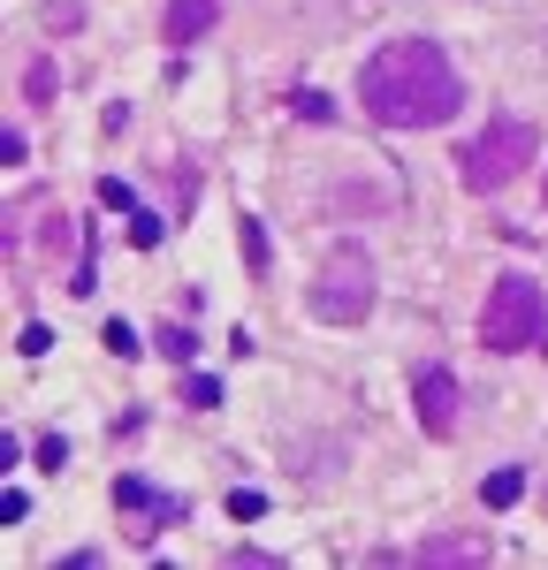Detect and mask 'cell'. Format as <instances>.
<instances>
[{
  "instance_id": "1",
  "label": "cell",
  "mask_w": 548,
  "mask_h": 570,
  "mask_svg": "<svg viewBox=\"0 0 548 570\" xmlns=\"http://www.w3.org/2000/svg\"><path fill=\"white\" fill-rule=\"evenodd\" d=\"M359 99L381 130H442L464 107V77L434 39H389L365 53Z\"/></svg>"
},
{
  "instance_id": "2",
  "label": "cell",
  "mask_w": 548,
  "mask_h": 570,
  "mask_svg": "<svg viewBox=\"0 0 548 570\" xmlns=\"http://www.w3.org/2000/svg\"><path fill=\"white\" fill-rule=\"evenodd\" d=\"M480 343L496 357H518L548 343V289L534 274H502L496 289H488V305H480Z\"/></svg>"
},
{
  "instance_id": "3",
  "label": "cell",
  "mask_w": 548,
  "mask_h": 570,
  "mask_svg": "<svg viewBox=\"0 0 548 570\" xmlns=\"http://www.w3.org/2000/svg\"><path fill=\"white\" fill-rule=\"evenodd\" d=\"M305 305H313V320H327V327H359L365 312H373V252L351 244V236L327 244V259H320Z\"/></svg>"
},
{
  "instance_id": "4",
  "label": "cell",
  "mask_w": 548,
  "mask_h": 570,
  "mask_svg": "<svg viewBox=\"0 0 548 570\" xmlns=\"http://www.w3.org/2000/svg\"><path fill=\"white\" fill-rule=\"evenodd\" d=\"M541 153V137H534V122H518V115H496L488 130L472 137L464 153H457V168H464V190H480V198H496V190H510V183L526 176V160Z\"/></svg>"
},
{
  "instance_id": "5",
  "label": "cell",
  "mask_w": 548,
  "mask_h": 570,
  "mask_svg": "<svg viewBox=\"0 0 548 570\" xmlns=\"http://www.w3.org/2000/svg\"><path fill=\"white\" fill-rule=\"evenodd\" d=\"M115 502H123V518H137V540H153V532L190 518L183 494H160V487H145V480H115Z\"/></svg>"
},
{
  "instance_id": "6",
  "label": "cell",
  "mask_w": 548,
  "mask_h": 570,
  "mask_svg": "<svg viewBox=\"0 0 548 570\" xmlns=\"http://www.w3.org/2000/svg\"><path fill=\"white\" fill-rule=\"evenodd\" d=\"M411 403H419V426H427L434 441L457 434V373L450 365H427V373L411 381Z\"/></svg>"
},
{
  "instance_id": "7",
  "label": "cell",
  "mask_w": 548,
  "mask_h": 570,
  "mask_svg": "<svg viewBox=\"0 0 548 570\" xmlns=\"http://www.w3.org/2000/svg\"><path fill=\"white\" fill-rule=\"evenodd\" d=\"M214 16H222V0H168V23H160V39L168 46H190L214 31Z\"/></svg>"
},
{
  "instance_id": "8",
  "label": "cell",
  "mask_w": 548,
  "mask_h": 570,
  "mask_svg": "<svg viewBox=\"0 0 548 570\" xmlns=\"http://www.w3.org/2000/svg\"><path fill=\"white\" fill-rule=\"evenodd\" d=\"M411 563H488V540H427L411 548Z\"/></svg>"
},
{
  "instance_id": "9",
  "label": "cell",
  "mask_w": 548,
  "mask_h": 570,
  "mask_svg": "<svg viewBox=\"0 0 548 570\" xmlns=\"http://www.w3.org/2000/svg\"><path fill=\"white\" fill-rule=\"evenodd\" d=\"M518 494H526V472H518V464H502V472L480 480V502H488V510H510Z\"/></svg>"
},
{
  "instance_id": "10",
  "label": "cell",
  "mask_w": 548,
  "mask_h": 570,
  "mask_svg": "<svg viewBox=\"0 0 548 570\" xmlns=\"http://www.w3.org/2000/svg\"><path fill=\"white\" fill-rule=\"evenodd\" d=\"M153 351H160V357H176V365H190V357H198V335H190L183 320H168V327L153 335Z\"/></svg>"
},
{
  "instance_id": "11",
  "label": "cell",
  "mask_w": 548,
  "mask_h": 570,
  "mask_svg": "<svg viewBox=\"0 0 548 570\" xmlns=\"http://www.w3.org/2000/svg\"><path fill=\"white\" fill-rule=\"evenodd\" d=\"M123 214H130V244H137V252H153V244H160V220L145 214L137 198H130V206H123Z\"/></svg>"
},
{
  "instance_id": "12",
  "label": "cell",
  "mask_w": 548,
  "mask_h": 570,
  "mask_svg": "<svg viewBox=\"0 0 548 570\" xmlns=\"http://www.w3.org/2000/svg\"><path fill=\"white\" fill-rule=\"evenodd\" d=\"M183 403H190V411H214V403H222V381L190 373V381H183Z\"/></svg>"
},
{
  "instance_id": "13",
  "label": "cell",
  "mask_w": 548,
  "mask_h": 570,
  "mask_svg": "<svg viewBox=\"0 0 548 570\" xmlns=\"http://www.w3.org/2000/svg\"><path fill=\"white\" fill-rule=\"evenodd\" d=\"M228 518H236V525H252V518H267V494H252V487H236V494H228Z\"/></svg>"
},
{
  "instance_id": "14",
  "label": "cell",
  "mask_w": 548,
  "mask_h": 570,
  "mask_svg": "<svg viewBox=\"0 0 548 570\" xmlns=\"http://www.w3.org/2000/svg\"><path fill=\"white\" fill-rule=\"evenodd\" d=\"M23 91H31V107H46V99H53V61H31V69H23Z\"/></svg>"
},
{
  "instance_id": "15",
  "label": "cell",
  "mask_w": 548,
  "mask_h": 570,
  "mask_svg": "<svg viewBox=\"0 0 548 570\" xmlns=\"http://www.w3.org/2000/svg\"><path fill=\"white\" fill-rule=\"evenodd\" d=\"M107 351H115V357H137V351H145V343L130 335V320H115V327H107Z\"/></svg>"
},
{
  "instance_id": "16",
  "label": "cell",
  "mask_w": 548,
  "mask_h": 570,
  "mask_svg": "<svg viewBox=\"0 0 548 570\" xmlns=\"http://www.w3.org/2000/svg\"><path fill=\"white\" fill-rule=\"evenodd\" d=\"M23 518H31V494L8 487V494H0V525H23Z\"/></svg>"
},
{
  "instance_id": "17",
  "label": "cell",
  "mask_w": 548,
  "mask_h": 570,
  "mask_svg": "<svg viewBox=\"0 0 548 570\" xmlns=\"http://www.w3.org/2000/svg\"><path fill=\"white\" fill-rule=\"evenodd\" d=\"M244 259L267 266V228H260V220H244Z\"/></svg>"
},
{
  "instance_id": "18",
  "label": "cell",
  "mask_w": 548,
  "mask_h": 570,
  "mask_svg": "<svg viewBox=\"0 0 548 570\" xmlns=\"http://www.w3.org/2000/svg\"><path fill=\"white\" fill-rule=\"evenodd\" d=\"M61 456H69V441L46 434V441H39V472H61Z\"/></svg>"
},
{
  "instance_id": "19",
  "label": "cell",
  "mask_w": 548,
  "mask_h": 570,
  "mask_svg": "<svg viewBox=\"0 0 548 570\" xmlns=\"http://www.w3.org/2000/svg\"><path fill=\"white\" fill-rule=\"evenodd\" d=\"M16 351H23V357H46V351H53V335H46L39 320H31V327H23V343H16Z\"/></svg>"
}]
</instances>
